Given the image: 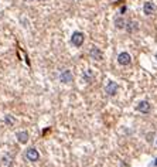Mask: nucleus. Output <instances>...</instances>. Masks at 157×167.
I'll return each mask as SVG.
<instances>
[{
    "instance_id": "8",
    "label": "nucleus",
    "mask_w": 157,
    "mask_h": 167,
    "mask_svg": "<svg viewBox=\"0 0 157 167\" xmlns=\"http://www.w3.org/2000/svg\"><path fill=\"white\" fill-rule=\"evenodd\" d=\"M136 109L139 112H142V113H149L150 112V104L147 102V101H142V102H139V105L136 106Z\"/></svg>"
},
{
    "instance_id": "6",
    "label": "nucleus",
    "mask_w": 157,
    "mask_h": 167,
    "mask_svg": "<svg viewBox=\"0 0 157 167\" xmlns=\"http://www.w3.org/2000/svg\"><path fill=\"white\" fill-rule=\"evenodd\" d=\"M16 139H17L21 145H24V143H27L29 142V133H27L26 130H20V132H17L16 133Z\"/></svg>"
},
{
    "instance_id": "10",
    "label": "nucleus",
    "mask_w": 157,
    "mask_h": 167,
    "mask_svg": "<svg viewBox=\"0 0 157 167\" xmlns=\"http://www.w3.org/2000/svg\"><path fill=\"white\" fill-rule=\"evenodd\" d=\"M126 24H128V26L124 27V28L128 30L129 33H133V31H137V28H139V27H137V23H136V21H132V20H130V21H128V23H126Z\"/></svg>"
},
{
    "instance_id": "14",
    "label": "nucleus",
    "mask_w": 157,
    "mask_h": 167,
    "mask_svg": "<svg viewBox=\"0 0 157 167\" xmlns=\"http://www.w3.org/2000/svg\"><path fill=\"white\" fill-rule=\"evenodd\" d=\"M3 164H6V166H10V164H11V157L3 156Z\"/></svg>"
},
{
    "instance_id": "5",
    "label": "nucleus",
    "mask_w": 157,
    "mask_h": 167,
    "mask_svg": "<svg viewBox=\"0 0 157 167\" xmlns=\"http://www.w3.org/2000/svg\"><path fill=\"white\" fill-rule=\"evenodd\" d=\"M106 93H109V95H116L117 93V89H119V85H117L116 82L113 81H109V84L106 85Z\"/></svg>"
},
{
    "instance_id": "4",
    "label": "nucleus",
    "mask_w": 157,
    "mask_h": 167,
    "mask_svg": "<svg viewBox=\"0 0 157 167\" xmlns=\"http://www.w3.org/2000/svg\"><path fill=\"white\" fill-rule=\"evenodd\" d=\"M74 77H72V72L68 70L65 71H62L61 74H59V81L64 82V84H70V82H72Z\"/></svg>"
},
{
    "instance_id": "9",
    "label": "nucleus",
    "mask_w": 157,
    "mask_h": 167,
    "mask_svg": "<svg viewBox=\"0 0 157 167\" xmlns=\"http://www.w3.org/2000/svg\"><path fill=\"white\" fill-rule=\"evenodd\" d=\"M89 55H91L92 59H95V61H101V59L103 58L102 52L99 51L96 47H94V48H91V51H89Z\"/></svg>"
},
{
    "instance_id": "2",
    "label": "nucleus",
    "mask_w": 157,
    "mask_h": 167,
    "mask_svg": "<svg viewBox=\"0 0 157 167\" xmlns=\"http://www.w3.org/2000/svg\"><path fill=\"white\" fill-rule=\"evenodd\" d=\"M26 157L29 161H38V159H40V153H38V150L34 147H30L26 150Z\"/></svg>"
},
{
    "instance_id": "7",
    "label": "nucleus",
    "mask_w": 157,
    "mask_h": 167,
    "mask_svg": "<svg viewBox=\"0 0 157 167\" xmlns=\"http://www.w3.org/2000/svg\"><path fill=\"white\" fill-rule=\"evenodd\" d=\"M143 11H144V14L146 16H151L154 11H156V6H154V3H151V2L144 3V6H143Z\"/></svg>"
},
{
    "instance_id": "13",
    "label": "nucleus",
    "mask_w": 157,
    "mask_h": 167,
    "mask_svg": "<svg viewBox=\"0 0 157 167\" xmlns=\"http://www.w3.org/2000/svg\"><path fill=\"white\" fill-rule=\"evenodd\" d=\"M4 122H6V125H9V126H13L16 123V120L11 115H7V116H4Z\"/></svg>"
},
{
    "instance_id": "15",
    "label": "nucleus",
    "mask_w": 157,
    "mask_h": 167,
    "mask_svg": "<svg viewBox=\"0 0 157 167\" xmlns=\"http://www.w3.org/2000/svg\"><path fill=\"white\" fill-rule=\"evenodd\" d=\"M154 164H156V166H157V159H156V160H154Z\"/></svg>"
},
{
    "instance_id": "3",
    "label": "nucleus",
    "mask_w": 157,
    "mask_h": 167,
    "mask_svg": "<svg viewBox=\"0 0 157 167\" xmlns=\"http://www.w3.org/2000/svg\"><path fill=\"white\" fill-rule=\"evenodd\" d=\"M130 61H132V58H130V54H129V52H121L119 57H117L119 65H129Z\"/></svg>"
},
{
    "instance_id": "11",
    "label": "nucleus",
    "mask_w": 157,
    "mask_h": 167,
    "mask_svg": "<svg viewBox=\"0 0 157 167\" xmlns=\"http://www.w3.org/2000/svg\"><path fill=\"white\" fill-rule=\"evenodd\" d=\"M84 79H85V82H92L94 81V74H92L91 70H86L84 72Z\"/></svg>"
},
{
    "instance_id": "12",
    "label": "nucleus",
    "mask_w": 157,
    "mask_h": 167,
    "mask_svg": "<svg viewBox=\"0 0 157 167\" xmlns=\"http://www.w3.org/2000/svg\"><path fill=\"white\" fill-rule=\"evenodd\" d=\"M115 26H116L117 28H124V27H126V21H124L122 17H117V19L115 20Z\"/></svg>"
},
{
    "instance_id": "16",
    "label": "nucleus",
    "mask_w": 157,
    "mask_h": 167,
    "mask_svg": "<svg viewBox=\"0 0 157 167\" xmlns=\"http://www.w3.org/2000/svg\"><path fill=\"white\" fill-rule=\"evenodd\" d=\"M156 58H157V52H156Z\"/></svg>"
},
{
    "instance_id": "1",
    "label": "nucleus",
    "mask_w": 157,
    "mask_h": 167,
    "mask_svg": "<svg viewBox=\"0 0 157 167\" xmlns=\"http://www.w3.org/2000/svg\"><path fill=\"white\" fill-rule=\"evenodd\" d=\"M85 41V34L81 33V31H75L71 37V43H72L74 47H81Z\"/></svg>"
}]
</instances>
